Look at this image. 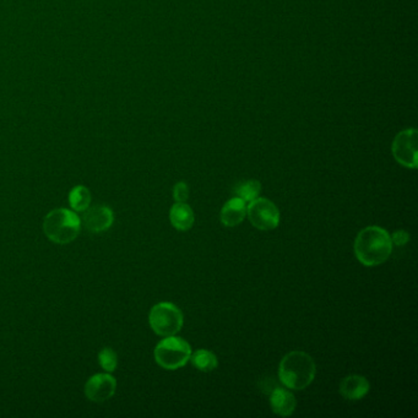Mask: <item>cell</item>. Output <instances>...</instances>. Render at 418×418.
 <instances>
[{
    "instance_id": "1",
    "label": "cell",
    "mask_w": 418,
    "mask_h": 418,
    "mask_svg": "<svg viewBox=\"0 0 418 418\" xmlns=\"http://www.w3.org/2000/svg\"><path fill=\"white\" fill-rule=\"evenodd\" d=\"M392 242L387 229L379 226H370L357 234L353 251L357 260L365 266H378L392 256Z\"/></svg>"
},
{
    "instance_id": "2",
    "label": "cell",
    "mask_w": 418,
    "mask_h": 418,
    "mask_svg": "<svg viewBox=\"0 0 418 418\" xmlns=\"http://www.w3.org/2000/svg\"><path fill=\"white\" fill-rule=\"evenodd\" d=\"M315 375V362L303 351H291L278 365V379L291 390H304L313 383Z\"/></svg>"
},
{
    "instance_id": "3",
    "label": "cell",
    "mask_w": 418,
    "mask_h": 418,
    "mask_svg": "<svg viewBox=\"0 0 418 418\" xmlns=\"http://www.w3.org/2000/svg\"><path fill=\"white\" fill-rule=\"evenodd\" d=\"M81 220L74 210L61 207L48 212L43 220L44 234L56 244H69L80 234Z\"/></svg>"
},
{
    "instance_id": "4",
    "label": "cell",
    "mask_w": 418,
    "mask_h": 418,
    "mask_svg": "<svg viewBox=\"0 0 418 418\" xmlns=\"http://www.w3.org/2000/svg\"><path fill=\"white\" fill-rule=\"evenodd\" d=\"M192 348L183 338L172 335L161 340L155 348L156 363L163 370H176L184 367L192 356Z\"/></svg>"
},
{
    "instance_id": "5",
    "label": "cell",
    "mask_w": 418,
    "mask_h": 418,
    "mask_svg": "<svg viewBox=\"0 0 418 418\" xmlns=\"http://www.w3.org/2000/svg\"><path fill=\"white\" fill-rule=\"evenodd\" d=\"M149 324L155 334L166 338L177 335L182 330L184 324V315L176 304L160 302L151 308Z\"/></svg>"
},
{
    "instance_id": "6",
    "label": "cell",
    "mask_w": 418,
    "mask_h": 418,
    "mask_svg": "<svg viewBox=\"0 0 418 418\" xmlns=\"http://www.w3.org/2000/svg\"><path fill=\"white\" fill-rule=\"evenodd\" d=\"M247 216L251 225L259 231H271L280 225L278 207L266 198H256L247 207Z\"/></svg>"
},
{
    "instance_id": "7",
    "label": "cell",
    "mask_w": 418,
    "mask_h": 418,
    "mask_svg": "<svg viewBox=\"0 0 418 418\" xmlns=\"http://www.w3.org/2000/svg\"><path fill=\"white\" fill-rule=\"evenodd\" d=\"M392 155L406 168H417V132L406 129L397 134L392 142Z\"/></svg>"
},
{
    "instance_id": "8",
    "label": "cell",
    "mask_w": 418,
    "mask_h": 418,
    "mask_svg": "<svg viewBox=\"0 0 418 418\" xmlns=\"http://www.w3.org/2000/svg\"><path fill=\"white\" fill-rule=\"evenodd\" d=\"M117 390V380L110 373H98L85 384V395L93 402H105L113 397Z\"/></svg>"
},
{
    "instance_id": "9",
    "label": "cell",
    "mask_w": 418,
    "mask_h": 418,
    "mask_svg": "<svg viewBox=\"0 0 418 418\" xmlns=\"http://www.w3.org/2000/svg\"><path fill=\"white\" fill-rule=\"evenodd\" d=\"M115 222V214L110 207L106 205L88 207L83 216L85 229L91 234H103L110 229Z\"/></svg>"
},
{
    "instance_id": "10",
    "label": "cell",
    "mask_w": 418,
    "mask_h": 418,
    "mask_svg": "<svg viewBox=\"0 0 418 418\" xmlns=\"http://www.w3.org/2000/svg\"><path fill=\"white\" fill-rule=\"evenodd\" d=\"M370 384L363 375H352L343 378L340 383L339 392L345 400L358 401L370 392Z\"/></svg>"
},
{
    "instance_id": "11",
    "label": "cell",
    "mask_w": 418,
    "mask_h": 418,
    "mask_svg": "<svg viewBox=\"0 0 418 418\" xmlns=\"http://www.w3.org/2000/svg\"><path fill=\"white\" fill-rule=\"evenodd\" d=\"M246 217H247V203L238 197L229 199L221 209V224L226 227H236L241 225Z\"/></svg>"
},
{
    "instance_id": "12",
    "label": "cell",
    "mask_w": 418,
    "mask_h": 418,
    "mask_svg": "<svg viewBox=\"0 0 418 418\" xmlns=\"http://www.w3.org/2000/svg\"><path fill=\"white\" fill-rule=\"evenodd\" d=\"M270 406L273 414L281 417H288L295 412L297 400L287 387H276L270 395Z\"/></svg>"
},
{
    "instance_id": "13",
    "label": "cell",
    "mask_w": 418,
    "mask_h": 418,
    "mask_svg": "<svg viewBox=\"0 0 418 418\" xmlns=\"http://www.w3.org/2000/svg\"><path fill=\"white\" fill-rule=\"evenodd\" d=\"M171 225L181 232L189 231L195 222L193 209L187 203H176L169 210Z\"/></svg>"
},
{
    "instance_id": "14",
    "label": "cell",
    "mask_w": 418,
    "mask_h": 418,
    "mask_svg": "<svg viewBox=\"0 0 418 418\" xmlns=\"http://www.w3.org/2000/svg\"><path fill=\"white\" fill-rule=\"evenodd\" d=\"M189 361L197 370L205 373L214 372L219 367V360L215 353L205 348H199L197 351L192 352Z\"/></svg>"
},
{
    "instance_id": "15",
    "label": "cell",
    "mask_w": 418,
    "mask_h": 418,
    "mask_svg": "<svg viewBox=\"0 0 418 418\" xmlns=\"http://www.w3.org/2000/svg\"><path fill=\"white\" fill-rule=\"evenodd\" d=\"M69 204L71 210L84 212L91 204V193L84 185H76L69 193Z\"/></svg>"
},
{
    "instance_id": "16",
    "label": "cell",
    "mask_w": 418,
    "mask_h": 418,
    "mask_svg": "<svg viewBox=\"0 0 418 418\" xmlns=\"http://www.w3.org/2000/svg\"><path fill=\"white\" fill-rule=\"evenodd\" d=\"M234 195L238 198L242 199L246 203H251L256 198H259L261 193V184L256 179H248V181L241 182L234 187Z\"/></svg>"
},
{
    "instance_id": "17",
    "label": "cell",
    "mask_w": 418,
    "mask_h": 418,
    "mask_svg": "<svg viewBox=\"0 0 418 418\" xmlns=\"http://www.w3.org/2000/svg\"><path fill=\"white\" fill-rule=\"evenodd\" d=\"M98 363L107 373H113L118 365V356L110 348H102L98 353Z\"/></svg>"
},
{
    "instance_id": "18",
    "label": "cell",
    "mask_w": 418,
    "mask_h": 418,
    "mask_svg": "<svg viewBox=\"0 0 418 418\" xmlns=\"http://www.w3.org/2000/svg\"><path fill=\"white\" fill-rule=\"evenodd\" d=\"M173 198L176 203H187L189 199V187L185 182H178L173 188Z\"/></svg>"
},
{
    "instance_id": "19",
    "label": "cell",
    "mask_w": 418,
    "mask_h": 418,
    "mask_svg": "<svg viewBox=\"0 0 418 418\" xmlns=\"http://www.w3.org/2000/svg\"><path fill=\"white\" fill-rule=\"evenodd\" d=\"M392 237V246H397V247H402L405 246L406 243L409 241V234L406 231H395L394 234H390Z\"/></svg>"
}]
</instances>
